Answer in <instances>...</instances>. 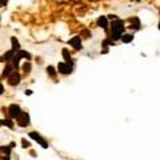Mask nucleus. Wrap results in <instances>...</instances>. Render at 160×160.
Returning a JSON list of instances; mask_svg holds the SVG:
<instances>
[{"label": "nucleus", "mask_w": 160, "mask_h": 160, "mask_svg": "<svg viewBox=\"0 0 160 160\" xmlns=\"http://www.w3.org/2000/svg\"><path fill=\"white\" fill-rule=\"evenodd\" d=\"M124 31V24H123L122 20L116 19L115 22H112V27H111V35L113 39H120L122 38V33Z\"/></svg>", "instance_id": "nucleus-1"}, {"label": "nucleus", "mask_w": 160, "mask_h": 160, "mask_svg": "<svg viewBox=\"0 0 160 160\" xmlns=\"http://www.w3.org/2000/svg\"><path fill=\"white\" fill-rule=\"evenodd\" d=\"M16 122H18V124L20 127H27V125L29 124V116H28V113L22 111V113H20L18 118H16Z\"/></svg>", "instance_id": "nucleus-2"}, {"label": "nucleus", "mask_w": 160, "mask_h": 160, "mask_svg": "<svg viewBox=\"0 0 160 160\" xmlns=\"http://www.w3.org/2000/svg\"><path fill=\"white\" fill-rule=\"evenodd\" d=\"M22 113V109H20V107L19 105H16V104H11L9 105V108H8V115L11 116L12 119H16L18 116Z\"/></svg>", "instance_id": "nucleus-3"}, {"label": "nucleus", "mask_w": 160, "mask_h": 160, "mask_svg": "<svg viewBox=\"0 0 160 160\" xmlns=\"http://www.w3.org/2000/svg\"><path fill=\"white\" fill-rule=\"evenodd\" d=\"M58 71L60 73H64V75H68L72 71V64H67V63H60L58 65Z\"/></svg>", "instance_id": "nucleus-4"}, {"label": "nucleus", "mask_w": 160, "mask_h": 160, "mask_svg": "<svg viewBox=\"0 0 160 160\" xmlns=\"http://www.w3.org/2000/svg\"><path fill=\"white\" fill-rule=\"evenodd\" d=\"M29 138H32L33 140H36V142H39L40 144H42V147H43V148H47V147H48V144H47V142H45V140L42 138V136L39 135L38 132H29Z\"/></svg>", "instance_id": "nucleus-5"}, {"label": "nucleus", "mask_w": 160, "mask_h": 160, "mask_svg": "<svg viewBox=\"0 0 160 160\" xmlns=\"http://www.w3.org/2000/svg\"><path fill=\"white\" fill-rule=\"evenodd\" d=\"M19 82H20V75L16 71H13L11 75L8 76V83L11 85H16V84H19Z\"/></svg>", "instance_id": "nucleus-6"}, {"label": "nucleus", "mask_w": 160, "mask_h": 160, "mask_svg": "<svg viewBox=\"0 0 160 160\" xmlns=\"http://www.w3.org/2000/svg\"><path fill=\"white\" fill-rule=\"evenodd\" d=\"M69 44L73 45V48H75V49H80V48H82V42H80L79 36H76V38H73V39L69 40Z\"/></svg>", "instance_id": "nucleus-7"}, {"label": "nucleus", "mask_w": 160, "mask_h": 160, "mask_svg": "<svg viewBox=\"0 0 160 160\" xmlns=\"http://www.w3.org/2000/svg\"><path fill=\"white\" fill-rule=\"evenodd\" d=\"M98 24L100 27H103V28H107V25H108V20H107L105 16H102V18H99V20H98Z\"/></svg>", "instance_id": "nucleus-8"}, {"label": "nucleus", "mask_w": 160, "mask_h": 160, "mask_svg": "<svg viewBox=\"0 0 160 160\" xmlns=\"http://www.w3.org/2000/svg\"><path fill=\"white\" fill-rule=\"evenodd\" d=\"M63 56H64V59H65V62H67V64H72V62H71V55L68 53V51L64 48L63 49Z\"/></svg>", "instance_id": "nucleus-9"}, {"label": "nucleus", "mask_w": 160, "mask_h": 160, "mask_svg": "<svg viewBox=\"0 0 160 160\" xmlns=\"http://www.w3.org/2000/svg\"><path fill=\"white\" fill-rule=\"evenodd\" d=\"M0 125H7V127H9V128H13V123L11 122V120H8V119L0 120Z\"/></svg>", "instance_id": "nucleus-10"}, {"label": "nucleus", "mask_w": 160, "mask_h": 160, "mask_svg": "<svg viewBox=\"0 0 160 160\" xmlns=\"http://www.w3.org/2000/svg\"><path fill=\"white\" fill-rule=\"evenodd\" d=\"M131 23H132V27L131 28H140V22H139V19L138 18H133V19H131Z\"/></svg>", "instance_id": "nucleus-11"}, {"label": "nucleus", "mask_w": 160, "mask_h": 160, "mask_svg": "<svg viewBox=\"0 0 160 160\" xmlns=\"http://www.w3.org/2000/svg\"><path fill=\"white\" fill-rule=\"evenodd\" d=\"M13 65H7L5 67V69H4V72H3V75H4V76H9V75H11V73L13 72Z\"/></svg>", "instance_id": "nucleus-12"}, {"label": "nucleus", "mask_w": 160, "mask_h": 160, "mask_svg": "<svg viewBox=\"0 0 160 160\" xmlns=\"http://www.w3.org/2000/svg\"><path fill=\"white\" fill-rule=\"evenodd\" d=\"M132 39H133V36H132V35H124V36L122 38V40H123L124 43H129Z\"/></svg>", "instance_id": "nucleus-13"}, {"label": "nucleus", "mask_w": 160, "mask_h": 160, "mask_svg": "<svg viewBox=\"0 0 160 160\" xmlns=\"http://www.w3.org/2000/svg\"><path fill=\"white\" fill-rule=\"evenodd\" d=\"M47 72H48L51 76H55V75H56V71H55V68H53V67H51V65H49L48 68H47Z\"/></svg>", "instance_id": "nucleus-14"}, {"label": "nucleus", "mask_w": 160, "mask_h": 160, "mask_svg": "<svg viewBox=\"0 0 160 160\" xmlns=\"http://www.w3.org/2000/svg\"><path fill=\"white\" fill-rule=\"evenodd\" d=\"M24 71H25L27 73L31 71V64H29V63H25V64H24Z\"/></svg>", "instance_id": "nucleus-15"}, {"label": "nucleus", "mask_w": 160, "mask_h": 160, "mask_svg": "<svg viewBox=\"0 0 160 160\" xmlns=\"http://www.w3.org/2000/svg\"><path fill=\"white\" fill-rule=\"evenodd\" d=\"M22 142H23V147H24V148H25V147H28V145H29V143H28V142H25V139H23Z\"/></svg>", "instance_id": "nucleus-16"}, {"label": "nucleus", "mask_w": 160, "mask_h": 160, "mask_svg": "<svg viewBox=\"0 0 160 160\" xmlns=\"http://www.w3.org/2000/svg\"><path fill=\"white\" fill-rule=\"evenodd\" d=\"M7 4V0H0V7H4Z\"/></svg>", "instance_id": "nucleus-17"}, {"label": "nucleus", "mask_w": 160, "mask_h": 160, "mask_svg": "<svg viewBox=\"0 0 160 160\" xmlns=\"http://www.w3.org/2000/svg\"><path fill=\"white\" fill-rule=\"evenodd\" d=\"M3 91H4V88H3V85L0 84V95H2V93H3Z\"/></svg>", "instance_id": "nucleus-18"}, {"label": "nucleus", "mask_w": 160, "mask_h": 160, "mask_svg": "<svg viewBox=\"0 0 160 160\" xmlns=\"http://www.w3.org/2000/svg\"><path fill=\"white\" fill-rule=\"evenodd\" d=\"M3 160H11V159H9V156H4V158H3Z\"/></svg>", "instance_id": "nucleus-19"}, {"label": "nucleus", "mask_w": 160, "mask_h": 160, "mask_svg": "<svg viewBox=\"0 0 160 160\" xmlns=\"http://www.w3.org/2000/svg\"><path fill=\"white\" fill-rule=\"evenodd\" d=\"M159 29H160V23H159Z\"/></svg>", "instance_id": "nucleus-20"}]
</instances>
